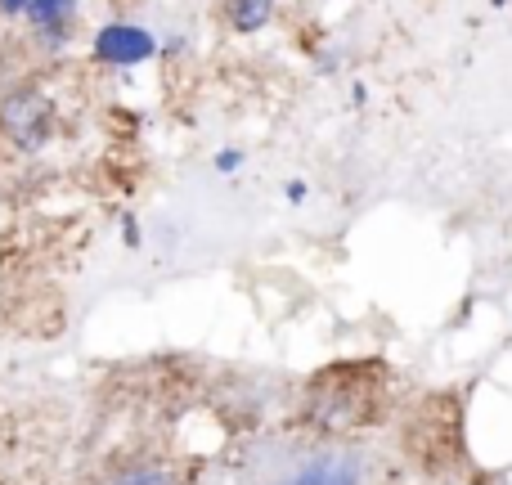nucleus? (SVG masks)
<instances>
[{"instance_id":"1","label":"nucleus","mask_w":512,"mask_h":485,"mask_svg":"<svg viewBox=\"0 0 512 485\" xmlns=\"http://www.w3.org/2000/svg\"><path fill=\"white\" fill-rule=\"evenodd\" d=\"M0 131L9 135V144L36 153L54 135V104L32 86H18L0 99Z\"/></svg>"},{"instance_id":"2","label":"nucleus","mask_w":512,"mask_h":485,"mask_svg":"<svg viewBox=\"0 0 512 485\" xmlns=\"http://www.w3.org/2000/svg\"><path fill=\"white\" fill-rule=\"evenodd\" d=\"M274 485H364V463L351 450L319 445V450L301 454L292 468H283Z\"/></svg>"},{"instance_id":"3","label":"nucleus","mask_w":512,"mask_h":485,"mask_svg":"<svg viewBox=\"0 0 512 485\" xmlns=\"http://www.w3.org/2000/svg\"><path fill=\"white\" fill-rule=\"evenodd\" d=\"M158 50H162L158 36L135 23H108V27H99V36H95V59L113 63V68H135V63L153 59Z\"/></svg>"},{"instance_id":"4","label":"nucleus","mask_w":512,"mask_h":485,"mask_svg":"<svg viewBox=\"0 0 512 485\" xmlns=\"http://www.w3.org/2000/svg\"><path fill=\"white\" fill-rule=\"evenodd\" d=\"M72 18H77V0H32L27 5V23H32L36 41L50 54L63 50V41L72 32Z\"/></svg>"},{"instance_id":"5","label":"nucleus","mask_w":512,"mask_h":485,"mask_svg":"<svg viewBox=\"0 0 512 485\" xmlns=\"http://www.w3.org/2000/svg\"><path fill=\"white\" fill-rule=\"evenodd\" d=\"M225 14L234 32H261L274 18V0H225Z\"/></svg>"},{"instance_id":"6","label":"nucleus","mask_w":512,"mask_h":485,"mask_svg":"<svg viewBox=\"0 0 512 485\" xmlns=\"http://www.w3.org/2000/svg\"><path fill=\"white\" fill-rule=\"evenodd\" d=\"M108 485H176V472L162 468V463H131V468H122Z\"/></svg>"},{"instance_id":"7","label":"nucleus","mask_w":512,"mask_h":485,"mask_svg":"<svg viewBox=\"0 0 512 485\" xmlns=\"http://www.w3.org/2000/svg\"><path fill=\"white\" fill-rule=\"evenodd\" d=\"M243 167V153L239 149H221L216 153V171H225V176H230V171H239Z\"/></svg>"},{"instance_id":"8","label":"nucleus","mask_w":512,"mask_h":485,"mask_svg":"<svg viewBox=\"0 0 512 485\" xmlns=\"http://www.w3.org/2000/svg\"><path fill=\"white\" fill-rule=\"evenodd\" d=\"M283 194H288V203H306V185H301V180H288Z\"/></svg>"},{"instance_id":"9","label":"nucleus","mask_w":512,"mask_h":485,"mask_svg":"<svg viewBox=\"0 0 512 485\" xmlns=\"http://www.w3.org/2000/svg\"><path fill=\"white\" fill-rule=\"evenodd\" d=\"M27 5H32V0H0V9H5V14H27Z\"/></svg>"},{"instance_id":"10","label":"nucleus","mask_w":512,"mask_h":485,"mask_svg":"<svg viewBox=\"0 0 512 485\" xmlns=\"http://www.w3.org/2000/svg\"><path fill=\"white\" fill-rule=\"evenodd\" d=\"M185 50V41H180V36H171V41H162V54H180Z\"/></svg>"},{"instance_id":"11","label":"nucleus","mask_w":512,"mask_h":485,"mask_svg":"<svg viewBox=\"0 0 512 485\" xmlns=\"http://www.w3.org/2000/svg\"><path fill=\"white\" fill-rule=\"evenodd\" d=\"M490 5H504V0H490Z\"/></svg>"}]
</instances>
